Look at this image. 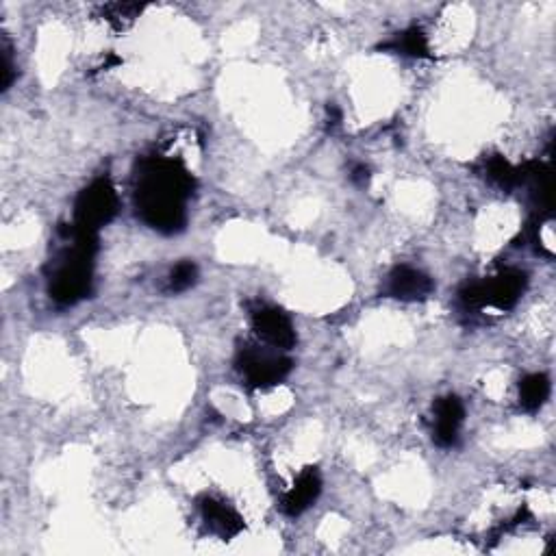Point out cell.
<instances>
[{
	"instance_id": "6da1fadb",
	"label": "cell",
	"mask_w": 556,
	"mask_h": 556,
	"mask_svg": "<svg viewBox=\"0 0 556 556\" xmlns=\"http://www.w3.org/2000/svg\"><path fill=\"white\" fill-rule=\"evenodd\" d=\"M135 179L137 216L159 233H179L187 222L185 205L194 194V176L176 159L146 157Z\"/></svg>"
},
{
	"instance_id": "7a4b0ae2",
	"label": "cell",
	"mask_w": 556,
	"mask_h": 556,
	"mask_svg": "<svg viewBox=\"0 0 556 556\" xmlns=\"http://www.w3.org/2000/svg\"><path fill=\"white\" fill-rule=\"evenodd\" d=\"M526 289V274L507 268L487 281L467 285L461 292V302L467 309H511Z\"/></svg>"
},
{
	"instance_id": "3957f363",
	"label": "cell",
	"mask_w": 556,
	"mask_h": 556,
	"mask_svg": "<svg viewBox=\"0 0 556 556\" xmlns=\"http://www.w3.org/2000/svg\"><path fill=\"white\" fill-rule=\"evenodd\" d=\"M294 361L281 355L276 348L270 346H250L239 348L237 352V370L242 372L244 381L252 389H263L278 385L292 372Z\"/></svg>"
},
{
	"instance_id": "277c9868",
	"label": "cell",
	"mask_w": 556,
	"mask_h": 556,
	"mask_svg": "<svg viewBox=\"0 0 556 556\" xmlns=\"http://www.w3.org/2000/svg\"><path fill=\"white\" fill-rule=\"evenodd\" d=\"M120 207L118 192L109 179H96L87 185L74 202V220L72 224L81 231L98 233L100 226L109 224L116 218Z\"/></svg>"
},
{
	"instance_id": "5b68a950",
	"label": "cell",
	"mask_w": 556,
	"mask_h": 556,
	"mask_svg": "<svg viewBox=\"0 0 556 556\" xmlns=\"http://www.w3.org/2000/svg\"><path fill=\"white\" fill-rule=\"evenodd\" d=\"M252 328L265 346L276 350H289L296 344V331L287 315L270 305H257L250 311Z\"/></svg>"
},
{
	"instance_id": "8992f818",
	"label": "cell",
	"mask_w": 556,
	"mask_h": 556,
	"mask_svg": "<svg viewBox=\"0 0 556 556\" xmlns=\"http://www.w3.org/2000/svg\"><path fill=\"white\" fill-rule=\"evenodd\" d=\"M433 289L435 283L431 281V276L411 268V265H398V268L389 272L385 283V294L402 302L426 300L433 294Z\"/></svg>"
},
{
	"instance_id": "52a82bcc",
	"label": "cell",
	"mask_w": 556,
	"mask_h": 556,
	"mask_svg": "<svg viewBox=\"0 0 556 556\" xmlns=\"http://www.w3.org/2000/svg\"><path fill=\"white\" fill-rule=\"evenodd\" d=\"M465 420V407L457 396H444L433 404V439L441 448L459 441V428Z\"/></svg>"
},
{
	"instance_id": "ba28073f",
	"label": "cell",
	"mask_w": 556,
	"mask_h": 556,
	"mask_svg": "<svg viewBox=\"0 0 556 556\" xmlns=\"http://www.w3.org/2000/svg\"><path fill=\"white\" fill-rule=\"evenodd\" d=\"M200 515L211 533H216L224 541L237 537L246 526L242 515H239L233 507H229L226 502H220L216 498L200 500Z\"/></svg>"
},
{
	"instance_id": "9c48e42d",
	"label": "cell",
	"mask_w": 556,
	"mask_h": 556,
	"mask_svg": "<svg viewBox=\"0 0 556 556\" xmlns=\"http://www.w3.org/2000/svg\"><path fill=\"white\" fill-rule=\"evenodd\" d=\"M320 491H322V476L318 472V467H307V470L300 472L292 489L283 496L281 509L287 515H300L302 511H307L315 500H318Z\"/></svg>"
},
{
	"instance_id": "30bf717a",
	"label": "cell",
	"mask_w": 556,
	"mask_h": 556,
	"mask_svg": "<svg viewBox=\"0 0 556 556\" xmlns=\"http://www.w3.org/2000/svg\"><path fill=\"white\" fill-rule=\"evenodd\" d=\"M383 50H394V53H398V55L415 57V59H431L433 57L424 31L417 27H411L407 31L398 33L394 40L383 46Z\"/></svg>"
},
{
	"instance_id": "8fae6325",
	"label": "cell",
	"mask_w": 556,
	"mask_h": 556,
	"mask_svg": "<svg viewBox=\"0 0 556 556\" xmlns=\"http://www.w3.org/2000/svg\"><path fill=\"white\" fill-rule=\"evenodd\" d=\"M550 396V378L546 374H528L520 381V404L526 411H539Z\"/></svg>"
},
{
	"instance_id": "7c38bea8",
	"label": "cell",
	"mask_w": 556,
	"mask_h": 556,
	"mask_svg": "<svg viewBox=\"0 0 556 556\" xmlns=\"http://www.w3.org/2000/svg\"><path fill=\"white\" fill-rule=\"evenodd\" d=\"M483 172L489 181L498 183L500 187H520L522 183V174L520 168H513L511 163L504 159L502 155H491L485 159L483 163Z\"/></svg>"
},
{
	"instance_id": "4fadbf2b",
	"label": "cell",
	"mask_w": 556,
	"mask_h": 556,
	"mask_svg": "<svg viewBox=\"0 0 556 556\" xmlns=\"http://www.w3.org/2000/svg\"><path fill=\"white\" fill-rule=\"evenodd\" d=\"M198 281V268L192 261H181L174 265V270L168 276V292L183 294L187 289H192Z\"/></svg>"
},
{
	"instance_id": "5bb4252c",
	"label": "cell",
	"mask_w": 556,
	"mask_h": 556,
	"mask_svg": "<svg viewBox=\"0 0 556 556\" xmlns=\"http://www.w3.org/2000/svg\"><path fill=\"white\" fill-rule=\"evenodd\" d=\"M105 14L109 16L107 20L111 22H116V27H122L124 22H131L133 18H137L139 14H142V7L139 5H129V3H118V5H109L105 9Z\"/></svg>"
},
{
	"instance_id": "9a60e30c",
	"label": "cell",
	"mask_w": 556,
	"mask_h": 556,
	"mask_svg": "<svg viewBox=\"0 0 556 556\" xmlns=\"http://www.w3.org/2000/svg\"><path fill=\"white\" fill-rule=\"evenodd\" d=\"M0 74H3V81H0V85H3V90H9V85L11 81H14V63H11V57H9V50H3V70H0Z\"/></svg>"
},
{
	"instance_id": "2e32d148",
	"label": "cell",
	"mask_w": 556,
	"mask_h": 556,
	"mask_svg": "<svg viewBox=\"0 0 556 556\" xmlns=\"http://www.w3.org/2000/svg\"><path fill=\"white\" fill-rule=\"evenodd\" d=\"M350 179L355 181L357 185H368V181H370V168H365V166H355V170H352V174H350Z\"/></svg>"
},
{
	"instance_id": "e0dca14e",
	"label": "cell",
	"mask_w": 556,
	"mask_h": 556,
	"mask_svg": "<svg viewBox=\"0 0 556 556\" xmlns=\"http://www.w3.org/2000/svg\"><path fill=\"white\" fill-rule=\"evenodd\" d=\"M326 113H328V118H326L328 120V129H335V126L341 124V111L335 105H328Z\"/></svg>"
}]
</instances>
